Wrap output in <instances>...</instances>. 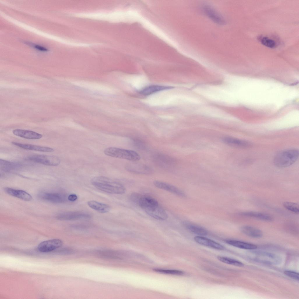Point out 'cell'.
I'll return each mask as SVG.
<instances>
[{
    "mask_svg": "<svg viewBox=\"0 0 299 299\" xmlns=\"http://www.w3.org/2000/svg\"><path fill=\"white\" fill-rule=\"evenodd\" d=\"M144 210L148 215L159 220H165L168 217L166 211L159 204L150 206Z\"/></svg>",
    "mask_w": 299,
    "mask_h": 299,
    "instance_id": "7",
    "label": "cell"
},
{
    "mask_svg": "<svg viewBox=\"0 0 299 299\" xmlns=\"http://www.w3.org/2000/svg\"><path fill=\"white\" fill-rule=\"evenodd\" d=\"M182 225L191 232L200 236L206 235L208 232L204 228L197 225L187 221H184Z\"/></svg>",
    "mask_w": 299,
    "mask_h": 299,
    "instance_id": "20",
    "label": "cell"
},
{
    "mask_svg": "<svg viewBox=\"0 0 299 299\" xmlns=\"http://www.w3.org/2000/svg\"><path fill=\"white\" fill-rule=\"evenodd\" d=\"M283 205L286 209L295 214H298L299 206L298 204L291 202H284Z\"/></svg>",
    "mask_w": 299,
    "mask_h": 299,
    "instance_id": "28",
    "label": "cell"
},
{
    "mask_svg": "<svg viewBox=\"0 0 299 299\" xmlns=\"http://www.w3.org/2000/svg\"><path fill=\"white\" fill-rule=\"evenodd\" d=\"M254 257L255 260L270 264H278L281 262V259L274 254L265 252H257Z\"/></svg>",
    "mask_w": 299,
    "mask_h": 299,
    "instance_id": "10",
    "label": "cell"
},
{
    "mask_svg": "<svg viewBox=\"0 0 299 299\" xmlns=\"http://www.w3.org/2000/svg\"><path fill=\"white\" fill-rule=\"evenodd\" d=\"M62 244L63 242L61 240L53 239L41 242L38 245L37 248L39 251L46 253L61 247Z\"/></svg>",
    "mask_w": 299,
    "mask_h": 299,
    "instance_id": "6",
    "label": "cell"
},
{
    "mask_svg": "<svg viewBox=\"0 0 299 299\" xmlns=\"http://www.w3.org/2000/svg\"><path fill=\"white\" fill-rule=\"evenodd\" d=\"M72 84L90 90L108 94H113L115 90L112 87L106 84L95 82L72 80Z\"/></svg>",
    "mask_w": 299,
    "mask_h": 299,
    "instance_id": "4",
    "label": "cell"
},
{
    "mask_svg": "<svg viewBox=\"0 0 299 299\" xmlns=\"http://www.w3.org/2000/svg\"><path fill=\"white\" fill-rule=\"evenodd\" d=\"M240 214L242 216L265 221H270L273 220V218L271 215L263 213L248 211L242 212Z\"/></svg>",
    "mask_w": 299,
    "mask_h": 299,
    "instance_id": "22",
    "label": "cell"
},
{
    "mask_svg": "<svg viewBox=\"0 0 299 299\" xmlns=\"http://www.w3.org/2000/svg\"><path fill=\"white\" fill-rule=\"evenodd\" d=\"M13 133L16 136L28 139H38L43 136L42 135L33 131L20 129L13 130Z\"/></svg>",
    "mask_w": 299,
    "mask_h": 299,
    "instance_id": "15",
    "label": "cell"
},
{
    "mask_svg": "<svg viewBox=\"0 0 299 299\" xmlns=\"http://www.w3.org/2000/svg\"><path fill=\"white\" fill-rule=\"evenodd\" d=\"M4 190L9 194L25 201H29L32 199L30 194L22 190L6 187L4 188Z\"/></svg>",
    "mask_w": 299,
    "mask_h": 299,
    "instance_id": "17",
    "label": "cell"
},
{
    "mask_svg": "<svg viewBox=\"0 0 299 299\" xmlns=\"http://www.w3.org/2000/svg\"><path fill=\"white\" fill-rule=\"evenodd\" d=\"M12 144L23 149L45 152H51L54 151L53 149L48 147L27 144H22L12 142Z\"/></svg>",
    "mask_w": 299,
    "mask_h": 299,
    "instance_id": "18",
    "label": "cell"
},
{
    "mask_svg": "<svg viewBox=\"0 0 299 299\" xmlns=\"http://www.w3.org/2000/svg\"><path fill=\"white\" fill-rule=\"evenodd\" d=\"M39 196L43 200L53 203H61L65 200L62 195L57 193L44 192L40 193Z\"/></svg>",
    "mask_w": 299,
    "mask_h": 299,
    "instance_id": "16",
    "label": "cell"
},
{
    "mask_svg": "<svg viewBox=\"0 0 299 299\" xmlns=\"http://www.w3.org/2000/svg\"><path fill=\"white\" fill-rule=\"evenodd\" d=\"M299 151L295 149L286 150L281 151L275 156L274 163L279 168H284L295 163L299 157Z\"/></svg>",
    "mask_w": 299,
    "mask_h": 299,
    "instance_id": "2",
    "label": "cell"
},
{
    "mask_svg": "<svg viewBox=\"0 0 299 299\" xmlns=\"http://www.w3.org/2000/svg\"><path fill=\"white\" fill-rule=\"evenodd\" d=\"M68 198L69 201L73 202L76 201L77 199V197L76 194H71L69 196Z\"/></svg>",
    "mask_w": 299,
    "mask_h": 299,
    "instance_id": "33",
    "label": "cell"
},
{
    "mask_svg": "<svg viewBox=\"0 0 299 299\" xmlns=\"http://www.w3.org/2000/svg\"><path fill=\"white\" fill-rule=\"evenodd\" d=\"M87 204L92 209L101 213H107L110 210V207L108 205L96 201H89Z\"/></svg>",
    "mask_w": 299,
    "mask_h": 299,
    "instance_id": "23",
    "label": "cell"
},
{
    "mask_svg": "<svg viewBox=\"0 0 299 299\" xmlns=\"http://www.w3.org/2000/svg\"><path fill=\"white\" fill-rule=\"evenodd\" d=\"M105 154L111 157L133 161L140 159L139 154L133 150L116 147H109L104 150Z\"/></svg>",
    "mask_w": 299,
    "mask_h": 299,
    "instance_id": "3",
    "label": "cell"
},
{
    "mask_svg": "<svg viewBox=\"0 0 299 299\" xmlns=\"http://www.w3.org/2000/svg\"><path fill=\"white\" fill-rule=\"evenodd\" d=\"M222 140L226 144L234 147L246 148L251 145V143L248 141L232 137H225Z\"/></svg>",
    "mask_w": 299,
    "mask_h": 299,
    "instance_id": "14",
    "label": "cell"
},
{
    "mask_svg": "<svg viewBox=\"0 0 299 299\" xmlns=\"http://www.w3.org/2000/svg\"><path fill=\"white\" fill-rule=\"evenodd\" d=\"M258 40L263 45L267 47L273 48L276 47V44L275 41L267 36H260Z\"/></svg>",
    "mask_w": 299,
    "mask_h": 299,
    "instance_id": "27",
    "label": "cell"
},
{
    "mask_svg": "<svg viewBox=\"0 0 299 299\" xmlns=\"http://www.w3.org/2000/svg\"><path fill=\"white\" fill-rule=\"evenodd\" d=\"M217 258L219 261L226 264L240 267L244 265V264L241 261L231 258L221 256H218Z\"/></svg>",
    "mask_w": 299,
    "mask_h": 299,
    "instance_id": "26",
    "label": "cell"
},
{
    "mask_svg": "<svg viewBox=\"0 0 299 299\" xmlns=\"http://www.w3.org/2000/svg\"><path fill=\"white\" fill-rule=\"evenodd\" d=\"M240 231L244 234L251 237L260 238L263 235L262 232L256 228L248 225L241 227Z\"/></svg>",
    "mask_w": 299,
    "mask_h": 299,
    "instance_id": "19",
    "label": "cell"
},
{
    "mask_svg": "<svg viewBox=\"0 0 299 299\" xmlns=\"http://www.w3.org/2000/svg\"><path fill=\"white\" fill-rule=\"evenodd\" d=\"M284 273L292 279L296 281H299V274L296 272L290 270H286L284 271Z\"/></svg>",
    "mask_w": 299,
    "mask_h": 299,
    "instance_id": "30",
    "label": "cell"
},
{
    "mask_svg": "<svg viewBox=\"0 0 299 299\" xmlns=\"http://www.w3.org/2000/svg\"><path fill=\"white\" fill-rule=\"evenodd\" d=\"M172 88L171 86H168L152 85L144 88L139 91V93L144 96H148Z\"/></svg>",
    "mask_w": 299,
    "mask_h": 299,
    "instance_id": "12",
    "label": "cell"
},
{
    "mask_svg": "<svg viewBox=\"0 0 299 299\" xmlns=\"http://www.w3.org/2000/svg\"><path fill=\"white\" fill-rule=\"evenodd\" d=\"M89 214L80 211H70L60 213L57 216V218L65 220H75L87 219L91 218Z\"/></svg>",
    "mask_w": 299,
    "mask_h": 299,
    "instance_id": "8",
    "label": "cell"
},
{
    "mask_svg": "<svg viewBox=\"0 0 299 299\" xmlns=\"http://www.w3.org/2000/svg\"><path fill=\"white\" fill-rule=\"evenodd\" d=\"M195 241L197 243L218 250H222L225 249L222 245L214 241L202 236H197L194 238Z\"/></svg>",
    "mask_w": 299,
    "mask_h": 299,
    "instance_id": "13",
    "label": "cell"
},
{
    "mask_svg": "<svg viewBox=\"0 0 299 299\" xmlns=\"http://www.w3.org/2000/svg\"><path fill=\"white\" fill-rule=\"evenodd\" d=\"M141 195L137 193H133L130 195V200L134 203L138 205Z\"/></svg>",
    "mask_w": 299,
    "mask_h": 299,
    "instance_id": "31",
    "label": "cell"
},
{
    "mask_svg": "<svg viewBox=\"0 0 299 299\" xmlns=\"http://www.w3.org/2000/svg\"><path fill=\"white\" fill-rule=\"evenodd\" d=\"M26 159L44 165L56 166L60 164V160L58 157L44 154H34L30 155Z\"/></svg>",
    "mask_w": 299,
    "mask_h": 299,
    "instance_id": "5",
    "label": "cell"
},
{
    "mask_svg": "<svg viewBox=\"0 0 299 299\" xmlns=\"http://www.w3.org/2000/svg\"><path fill=\"white\" fill-rule=\"evenodd\" d=\"M30 44L34 48L39 51L43 52H47L48 51V49L47 48L42 46L36 44Z\"/></svg>",
    "mask_w": 299,
    "mask_h": 299,
    "instance_id": "32",
    "label": "cell"
},
{
    "mask_svg": "<svg viewBox=\"0 0 299 299\" xmlns=\"http://www.w3.org/2000/svg\"><path fill=\"white\" fill-rule=\"evenodd\" d=\"M21 166V164L19 163L11 162L2 159L0 160V169L5 171H9Z\"/></svg>",
    "mask_w": 299,
    "mask_h": 299,
    "instance_id": "24",
    "label": "cell"
},
{
    "mask_svg": "<svg viewBox=\"0 0 299 299\" xmlns=\"http://www.w3.org/2000/svg\"><path fill=\"white\" fill-rule=\"evenodd\" d=\"M154 271L157 272L167 274L180 275L184 274L182 271L177 270H165L160 269H155Z\"/></svg>",
    "mask_w": 299,
    "mask_h": 299,
    "instance_id": "29",
    "label": "cell"
},
{
    "mask_svg": "<svg viewBox=\"0 0 299 299\" xmlns=\"http://www.w3.org/2000/svg\"><path fill=\"white\" fill-rule=\"evenodd\" d=\"M153 184L156 187L169 192L178 196L184 197L185 194L177 187L168 183L159 180H155Z\"/></svg>",
    "mask_w": 299,
    "mask_h": 299,
    "instance_id": "11",
    "label": "cell"
},
{
    "mask_svg": "<svg viewBox=\"0 0 299 299\" xmlns=\"http://www.w3.org/2000/svg\"><path fill=\"white\" fill-rule=\"evenodd\" d=\"M225 242L230 245L243 249L253 250L257 248L255 244L238 240L227 239L226 240Z\"/></svg>",
    "mask_w": 299,
    "mask_h": 299,
    "instance_id": "21",
    "label": "cell"
},
{
    "mask_svg": "<svg viewBox=\"0 0 299 299\" xmlns=\"http://www.w3.org/2000/svg\"><path fill=\"white\" fill-rule=\"evenodd\" d=\"M96 254L102 258L107 259H116L118 258L117 252L111 250H103L98 251Z\"/></svg>",
    "mask_w": 299,
    "mask_h": 299,
    "instance_id": "25",
    "label": "cell"
},
{
    "mask_svg": "<svg viewBox=\"0 0 299 299\" xmlns=\"http://www.w3.org/2000/svg\"><path fill=\"white\" fill-rule=\"evenodd\" d=\"M92 184L98 189L107 193L122 194L126 189L121 183L103 176L94 178L91 180Z\"/></svg>",
    "mask_w": 299,
    "mask_h": 299,
    "instance_id": "1",
    "label": "cell"
},
{
    "mask_svg": "<svg viewBox=\"0 0 299 299\" xmlns=\"http://www.w3.org/2000/svg\"><path fill=\"white\" fill-rule=\"evenodd\" d=\"M203 10L205 14L215 23L220 25L225 24V21L223 17L211 6L204 5L203 7Z\"/></svg>",
    "mask_w": 299,
    "mask_h": 299,
    "instance_id": "9",
    "label": "cell"
}]
</instances>
